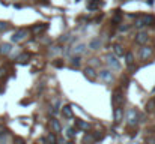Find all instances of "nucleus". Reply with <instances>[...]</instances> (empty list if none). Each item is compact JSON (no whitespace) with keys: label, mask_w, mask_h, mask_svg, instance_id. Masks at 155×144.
<instances>
[{"label":"nucleus","mask_w":155,"mask_h":144,"mask_svg":"<svg viewBox=\"0 0 155 144\" xmlns=\"http://www.w3.org/2000/svg\"><path fill=\"white\" fill-rule=\"evenodd\" d=\"M14 144H26V141H24V138H21V137H15Z\"/></svg>","instance_id":"obj_32"},{"label":"nucleus","mask_w":155,"mask_h":144,"mask_svg":"<svg viewBox=\"0 0 155 144\" xmlns=\"http://www.w3.org/2000/svg\"><path fill=\"white\" fill-rule=\"evenodd\" d=\"M111 104H113L114 108L116 107H122L125 104V96H124V93L120 90H114L111 93Z\"/></svg>","instance_id":"obj_3"},{"label":"nucleus","mask_w":155,"mask_h":144,"mask_svg":"<svg viewBox=\"0 0 155 144\" xmlns=\"http://www.w3.org/2000/svg\"><path fill=\"white\" fill-rule=\"evenodd\" d=\"M83 143L84 144H94L95 141H94V135L92 134H86L84 137H83Z\"/></svg>","instance_id":"obj_26"},{"label":"nucleus","mask_w":155,"mask_h":144,"mask_svg":"<svg viewBox=\"0 0 155 144\" xmlns=\"http://www.w3.org/2000/svg\"><path fill=\"white\" fill-rule=\"evenodd\" d=\"M8 77V68L6 66H2L0 68V78L3 80V78H6Z\"/></svg>","instance_id":"obj_28"},{"label":"nucleus","mask_w":155,"mask_h":144,"mask_svg":"<svg viewBox=\"0 0 155 144\" xmlns=\"http://www.w3.org/2000/svg\"><path fill=\"white\" fill-rule=\"evenodd\" d=\"M45 141L48 144H57V137H56L54 134H48V135L45 137Z\"/></svg>","instance_id":"obj_23"},{"label":"nucleus","mask_w":155,"mask_h":144,"mask_svg":"<svg viewBox=\"0 0 155 144\" xmlns=\"http://www.w3.org/2000/svg\"><path fill=\"white\" fill-rule=\"evenodd\" d=\"M100 45H101L100 38H95V39H92V41H91V48H92V50H98Z\"/></svg>","instance_id":"obj_25"},{"label":"nucleus","mask_w":155,"mask_h":144,"mask_svg":"<svg viewBox=\"0 0 155 144\" xmlns=\"http://www.w3.org/2000/svg\"><path fill=\"white\" fill-rule=\"evenodd\" d=\"M154 56V48L149 45H143L140 48V60H148Z\"/></svg>","instance_id":"obj_6"},{"label":"nucleus","mask_w":155,"mask_h":144,"mask_svg":"<svg viewBox=\"0 0 155 144\" xmlns=\"http://www.w3.org/2000/svg\"><path fill=\"white\" fill-rule=\"evenodd\" d=\"M137 27H145V26H155V17L154 15H149V14H145L142 17H139L137 23H136Z\"/></svg>","instance_id":"obj_2"},{"label":"nucleus","mask_w":155,"mask_h":144,"mask_svg":"<svg viewBox=\"0 0 155 144\" xmlns=\"http://www.w3.org/2000/svg\"><path fill=\"white\" fill-rule=\"evenodd\" d=\"M100 77H101V80L105 81V83H111L114 78H113V74L108 71V69H103L101 72H100Z\"/></svg>","instance_id":"obj_14"},{"label":"nucleus","mask_w":155,"mask_h":144,"mask_svg":"<svg viewBox=\"0 0 155 144\" xmlns=\"http://www.w3.org/2000/svg\"><path fill=\"white\" fill-rule=\"evenodd\" d=\"M125 62H127V65H128V66H133V65H134V56H133V53H131V51L125 54Z\"/></svg>","instance_id":"obj_21"},{"label":"nucleus","mask_w":155,"mask_h":144,"mask_svg":"<svg viewBox=\"0 0 155 144\" xmlns=\"http://www.w3.org/2000/svg\"><path fill=\"white\" fill-rule=\"evenodd\" d=\"M29 102H30V101H29V99H26V101H21V104H23V105H27V104H29Z\"/></svg>","instance_id":"obj_35"},{"label":"nucleus","mask_w":155,"mask_h":144,"mask_svg":"<svg viewBox=\"0 0 155 144\" xmlns=\"http://www.w3.org/2000/svg\"><path fill=\"white\" fill-rule=\"evenodd\" d=\"M62 114H63V117H66V119H72V117H74L72 107H71V105H65V107L62 108Z\"/></svg>","instance_id":"obj_16"},{"label":"nucleus","mask_w":155,"mask_h":144,"mask_svg":"<svg viewBox=\"0 0 155 144\" xmlns=\"http://www.w3.org/2000/svg\"><path fill=\"white\" fill-rule=\"evenodd\" d=\"M113 53H114V56H116V57H122V56H125L124 47H122V45H117V44L113 47Z\"/></svg>","instance_id":"obj_19"},{"label":"nucleus","mask_w":155,"mask_h":144,"mask_svg":"<svg viewBox=\"0 0 155 144\" xmlns=\"http://www.w3.org/2000/svg\"><path fill=\"white\" fill-rule=\"evenodd\" d=\"M53 65H54V68H62V66H63V60H62V59H56V60L53 62Z\"/></svg>","instance_id":"obj_31"},{"label":"nucleus","mask_w":155,"mask_h":144,"mask_svg":"<svg viewBox=\"0 0 155 144\" xmlns=\"http://www.w3.org/2000/svg\"><path fill=\"white\" fill-rule=\"evenodd\" d=\"M48 126H50V131H51V134L54 135H57V134H60V131H62V126H60V122L56 119V117H53L51 120L48 122Z\"/></svg>","instance_id":"obj_7"},{"label":"nucleus","mask_w":155,"mask_h":144,"mask_svg":"<svg viewBox=\"0 0 155 144\" xmlns=\"http://www.w3.org/2000/svg\"><path fill=\"white\" fill-rule=\"evenodd\" d=\"M103 6H104L103 0H87V3H86V8H87L89 11H98V9H101Z\"/></svg>","instance_id":"obj_8"},{"label":"nucleus","mask_w":155,"mask_h":144,"mask_svg":"<svg viewBox=\"0 0 155 144\" xmlns=\"http://www.w3.org/2000/svg\"><path fill=\"white\" fill-rule=\"evenodd\" d=\"M69 65H71V68L78 69V68L81 66V57H80V56H74V57L69 60Z\"/></svg>","instance_id":"obj_18"},{"label":"nucleus","mask_w":155,"mask_h":144,"mask_svg":"<svg viewBox=\"0 0 155 144\" xmlns=\"http://www.w3.org/2000/svg\"><path fill=\"white\" fill-rule=\"evenodd\" d=\"M134 41H136V44H139V45L143 47V45L149 41V35H148L146 32H139V33L136 35V39H134Z\"/></svg>","instance_id":"obj_10"},{"label":"nucleus","mask_w":155,"mask_h":144,"mask_svg":"<svg viewBox=\"0 0 155 144\" xmlns=\"http://www.w3.org/2000/svg\"><path fill=\"white\" fill-rule=\"evenodd\" d=\"M105 63L110 66V68H113V69H120V65H119V60H117V57L114 56V54H107L105 56Z\"/></svg>","instance_id":"obj_5"},{"label":"nucleus","mask_w":155,"mask_h":144,"mask_svg":"<svg viewBox=\"0 0 155 144\" xmlns=\"http://www.w3.org/2000/svg\"><path fill=\"white\" fill-rule=\"evenodd\" d=\"M6 134H8V132H6V129L0 125V135H6Z\"/></svg>","instance_id":"obj_34"},{"label":"nucleus","mask_w":155,"mask_h":144,"mask_svg":"<svg viewBox=\"0 0 155 144\" xmlns=\"http://www.w3.org/2000/svg\"><path fill=\"white\" fill-rule=\"evenodd\" d=\"M92 135H94V141H101V140L104 138V135L101 134V132H94Z\"/></svg>","instance_id":"obj_30"},{"label":"nucleus","mask_w":155,"mask_h":144,"mask_svg":"<svg viewBox=\"0 0 155 144\" xmlns=\"http://www.w3.org/2000/svg\"><path fill=\"white\" fill-rule=\"evenodd\" d=\"M47 30H48V24H47V23H38V24H35V26L32 27V33H33L35 36H39V35L45 33Z\"/></svg>","instance_id":"obj_4"},{"label":"nucleus","mask_w":155,"mask_h":144,"mask_svg":"<svg viewBox=\"0 0 155 144\" xmlns=\"http://www.w3.org/2000/svg\"><path fill=\"white\" fill-rule=\"evenodd\" d=\"M122 119H124V110H122V107H116L113 110V122L116 125H119L122 122Z\"/></svg>","instance_id":"obj_11"},{"label":"nucleus","mask_w":155,"mask_h":144,"mask_svg":"<svg viewBox=\"0 0 155 144\" xmlns=\"http://www.w3.org/2000/svg\"><path fill=\"white\" fill-rule=\"evenodd\" d=\"M84 50H86V45H84V44H78L77 47L74 48V53H75V54H80V53H84Z\"/></svg>","instance_id":"obj_27"},{"label":"nucleus","mask_w":155,"mask_h":144,"mask_svg":"<svg viewBox=\"0 0 155 144\" xmlns=\"http://www.w3.org/2000/svg\"><path fill=\"white\" fill-rule=\"evenodd\" d=\"M75 126L78 128V129H81V131H91V123H87V122H84V120H75Z\"/></svg>","instance_id":"obj_17"},{"label":"nucleus","mask_w":155,"mask_h":144,"mask_svg":"<svg viewBox=\"0 0 155 144\" xmlns=\"http://www.w3.org/2000/svg\"><path fill=\"white\" fill-rule=\"evenodd\" d=\"M130 27H131V26H120V27H119V30H120V32H125V30H128Z\"/></svg>","instance_id":"obj_33"},{"label":"nucleus","mask_w":155,"mask_h":144,"mask_svg":"<svg viewBox=\"0 0 155 144\" xmlns=\"http://www.w3.org/2000/svg\"><path fill=\"white\" fill-rule=\"evenodd\" d=\"M83 75H84L89 81H95V80H97V77H98V75H97V71H95L92 66L84 68V69H83Z\"/></svg>","instance_id":"obj_9"},{"label":"nucleus","mask_w":155,"mask_h":144,"mask_svg":"<svg viewBox=\"0 0 155 144\" xmlns=\"http://www.w3.org/2000/svg\"><path fill=\"white\" fill-rule=\"evenodd\" d=\"M9 29V23H6V21H0V33L2 32H6Z\"/></svg>","instance_id":"obj_29"},{"label":"nucleus","mask_w":155,"mask_h":144,"mask_svg":"<svg viewBox=\"0 0 155 144\" xmlns=\"http://www.w3.org/2000/svg\"><path fill=\"white\" fill-rule=\"evenodd\" d=\"M154 101H155V95H154Z\"/></svg>","instance_id":"obj_36"},{"label":"nucleus","mask_w":155,"mask_h":144,"mask_svg":"<svg viewBox=\"0 0 155 144\" xmlns=\"http://www.w3.org/2000/svg\"><path fill=\"white\" fill-rule=\"evenodd\" d=\"M65 137H66L68 140H72V138L75 137V129H74V128H66V129H65Z\"/></svg>","instance_id":"obj_20"},{"label":"nucleus","mask_w":155,"mask_h":144,"mask_svg":"<svg viewBox=\"0 0 155 144\" xmlns=\"http://www.w3.org/2000/svg\"><path fill=\"white\" fill-rule=\"evenodd\" d=\"M26 36H27V32H26V30H18V32H15V33L12 35L11 41H12V42H21V41L26 39Z\"/></svg>","instance_id":"obj_13"},{"label":"nucleus","mask_w":155,"mask_h":144,"mask_svg":"<svg viewBox=\"0 0 155 144\" xmlns=\"http://www.w3.org/2000/svg\"><path fill=\"white\" fill-rule=\"evenodd\" d=\"M32 53H21L18 57H17V63L18 65H27L30 60H32Z\"/></svg>","instance_id":"obj_12"},{"label":"nucleus","mask_w":155,"mask_h":144,"mask_svg":"<svg viewBox=\"0 0 155 144\" xmlns=\"http://www.w3.org/2000/svg\"><path fill=\"white\" fill-rule=\"evenodd\" d=\"M120 20H122V12H120V11H114V15H113V24L120 23Z\"/></svg>","instance_id":"obj_24"},{"label":"nucleus","mask_w":155,"mask_h":144,"mask_svg":"<svg viewBox=\"0 0 155 144\" xmlns=\"http://www.w3.org/2000/svg\"><path fill=\"white\" fill-rule=\"evenodd\" d=\"M11 51H12V45H11L9 42H5V44L0 45V54H2V56H9Z\"/></svg>","instance_id":"obj_15"},{"label":"nucleus","mask_w":155,"mask_h":144,"mask_svg":"<svg viewBox=\"0 0 155 144\" xmlns=\"http://www.w3.org/2000/svg\"><path fill=\"white\" fill-rule=\"evenodd\" d=\"M155 111V101L154 98L151 99V101H148V104H146V113H152Z\"/></svg>","instance_id":"obj_22"},{"label":"nucleus","mask_w":155,"mask_h":144,"mask_svg":"<svg viewBox=\"0 0 155 144\" xmlns=\"http://www.w3.org/2000/svg\"><path fill=\"white\" fill-rule=\"evenodd\" d=\"M142 120V116L139 114V111L136 108H130L128 113H127V122H128V126L130 128H136Z\"/></svg>","instance_id":"obj_1"}]
</instances>
